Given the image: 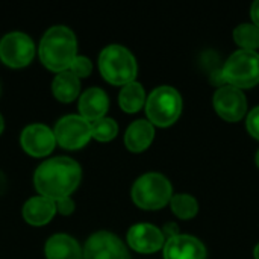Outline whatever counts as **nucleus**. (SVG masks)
<instances>
[{
	"label": "nucleus",
	"mask_w": 259,
	"mask_h": 259,
	"mask_svg": "<svg viewBox=\"0 0 259 259\" xmlns=\"http://www.w3.org/2000/svg\"><path fill=\"white\" fill-rule=\"evenodd\" d=\"M82 179L77 161L68 156H55L41 162L33 173V187L38 196L53 202L71 197Z\"/></svg>",
	"instance_id": "f257e3e1"
},
{
	"label": "nucleus",
	"mask_w": 259,
	"mask_h": 259,
	"mask_svg": "<svg viewBox=\"0 0 259 259\" xmlns=\"http://www.w3.org/2000/svg\"><path fill=\"white\" fill-rule=\"evenodd\" d=\"M38 56L41 64L56 74L70 70L77 56V39L74 32L64 24L49 27L38 44Z\"/></svg>",
	"instance_id": "f03ea898"
},
{
	"label": "nucleus",
	"mask_w": 259,
	"mask_h": 259,
	"mask_svg": "<svg viewBox=\"0 0 259 259\" xmlns=\"http://www.w3.org/2000/svg\"><path fill=\"white\" fill-rule=\"evenodd\" d=\"M99 70L106 82L124 87L135 80L138 65L135 56L126 47L109 44L99 55Z\"/></svg>",
	"instance_id": "7ed1b4c3"
},
{
	"label": "nucleus",
	"mask_w": 259,
	"mask_h": 259,
	"mask_svg": "<svg viewBox=\"0 0 259 259\" xmlns=\"http://www.w3.org/2000/svg\"><path fill=\"white\" fill-rule=\"evenodd\" d=\"M173 197L171 184L159 173H146L132 187L134 203L146 211H155L170 203Z\"/></svg>",
	"instance_id": "20e7f679"
},
{
	"label": "nucleus",
	"mask_w": 259,
	"mask_h": 259,
	"mask_svg": "<svg viewBox=\"0 0 259 259\" xmlns=\"http://www.w3.org/2000/svg\"><path fill=\"white\" fill-rule=\"evenodd\" d=\"M182 112V97L171 87H159L150 93L146 100V114L149 121L159 127H168L178 121Z\"/></svg>",
	"instance_id": "39448f33"
},
{
	"label": "nucleus",
	"mask_w": 259,
	"mask_h": 259,
	"mask_svg": "<svg viewBox=\"0 0 259 259\" xmlns=\"http://www.w3.org/2000/svg\"><path fill=\"white\" fill-rule=\"evenodd\" d=\"M222 77L238 90L253 88L259 83V55L250 50H238L226 61Z\"/></svg>",
	"instance_id": "423d86ee"
},
{
	"label": "nucleus",
	"mask_w": 259,
	"mask_h": 259,
	"mask_svg": "<svg viewBox=\"0 0 259 259\" xmlns=\"http://www.w3.org/2000/svg\"><path fill=\"white\" fill-rule=\"evenodd\" d=\"M53 134L56 144L65 150H79L85 147L93 138L91 123L79 114H68L61 117L53 127Z\"/></svg>",
	"instance_id": "0eeeda50"
},
{
	"label": "nucleus",
	"mask_w": 259,
	"mask_h": 259,
	"mask_svg": "<svg viewBox=\"0 0 259 259\" xmlns=\"http://www.w3.org/2000/svg\"><path fill=\"white\" fill-rule=\"evenodd\" d=\"M33 39L20 30L8 32L0 39V61L9 68L27 67L35 56Z\"/></svg>",
	"instance_id": "6e6552de"
},
{
	"label": "nucleus",
	"mask_w": 259,
	"mask_h": 259,
	"mask_svg": "<svg viewBox=\"0 0 259 259\" xmlns=\"http://www.w3.org/2000/svg\"><path fill=\"white\" fill-rule=\"evenodd\" d=\"M83 259H131V256L117 235L109 231H99L87 240Z\"/></svg>",
	"instance_id": "1a4fd4ad"
},
{
	"label": "nucleus",
	"mask_w": 259,
	"mask_h": 259,
	"mask_svg": "<svg viewBox=\"0 0 259 259\" xmlns=\"http://www.w3.org/2000/svg\"><path fill=\"white\" fill-rule=\"evenodd\" d=\"M20 146L27 155L33 158H44L50 155L56 146L53 129L42 123L27 124L20 134Z\"/></svg>",
	"instance_id": "9d476101"
},
{
	"label": "nucleus",
	"mask_w": 259,
	"mask_h": 259,
	"mask_svg": "<svg viewBox=\"0 0 259 259\" xmlns=\"http://www.w3.org/2000/svg\"><path fill=\"white\" fill-rule=\"evenodd\" d=\"M212 103L217 114L229 123L240 121L247 111L246 96L243 94L241 90L231 85L219 88L214 94Z\"/></svg>",
	"instance_id": "9b49d317"
},
{
	"label": "nucleus",
	"mask_w": 259,
	"mask_h": 259,
	"mask_svg": "<svg viewBox=\"0 0 259 259\" xmlns=\"http://www.w3.org/2000/svg\"><path fill=\"white\" fill-rule=\"evenodd\" d=\"M127 244L138 253H155L165 244L164 234L159 228L149 223L134 225L127 231Z\"/></svg>",
	"instance_id": "f8f14e48"
},
{
	"label": "nucleus",
	"mask_w": 259,
	"mask_h": 259,
	"mask_svg": "<svg viewBox=\"0 0 259 259\" xmlns=\"http://www.w3.org/2000/svg\"><path fill=\"white\" fill-rule=\"evenodd\" d=\"M164 259H206V249L191 235H176L164 244Z\"/></svg>",
	"instance_id": "ddd939ff"
},
{
	"label": "nucleus",
	"mask_w": 259,
	"mask_h": 259,
	"mask_svg": "<svg viewBox=\"0 0 259 259\" xmlns=\"http://www.w3.org/2000/svg\"><path fill=\"white\" fill-rule=\"evenodd\" d=\"M79 115L88 120L90 123L97 121L105 117L109 108V99L108 94L99 88V87H91L85 90L79 96Z\"/></svg>",
	"instance_id": "4468645a"
},
{
	"label": "nucleus",
	"mask_w": 259,
	"mask_h": 259,
	"mask_svg": "<svg viewBox=\"0 0 259 259\" xmlns=\"http://www.w3.org/2000/svg\"><path fill=\"white\" fill-rule=\"evenodd\" d=\"M46 259H83V250L76 238L67 234H55L44 244Z\"/></svg>",
	"instance_id": "2eb2a0df"
},
{
	"label": "nucleus",
	"mask_w": 259,
	"mask_h": 259,
	"mask_svg": "<svg viewBox=\"0 0 259 259\" xmlns=\"http://www.w3.org/2000/svg\"><path fill=\"white\" fill-rule=\"evenodd\" d=\"M23 219L30 226H44L56 214V203L42 196H33L26 200L21 209Z\"/></svg>",
	"instance_id": "dca6fc26"
},
{
	"label": "nucleus",
	"mask_w": 259,
	"mask_h": 259,
	"mask_svg": "<svg viewBox=\"0 0 259 259\" xmlns=\"http://www.w3.org/2000/svg\"><path fill=\"white\" fill-rule=\"evenodd\" d=\"M155 138V127L149 120H135L124 134V144L131 152H144Z\"/></svg>",
	"instance_id": "f3484780"
},
{
	"label": "nucleus",
	"mask_w": 259,
	"mask_h": 259,
	"mask_svg": "<svg viewBox=\"0 0 259 259\" xmlns=\"http://www.w3.org/2000/svg\"><path fill=\"white\" fill-rule=\"evenodd\" d=\"M52 93L58 102L71 103L80 94V79H77L68 70L58 73L52 80Z\"/></svg>",
	"instance_id": "a211bd4d"
},
{
	"label": "nucleus",
	"mask_w": 259,
	"mask_h": 259,
	"mask_svg": "<svg viewBox=\"0 0 259 259\" xmlns=\"http://www.w3.org/2000/svg\"><path fill=\"white\" fill-rule=\"evenodd\" d=\"M118 103H120V108L127 114L138 112L146 103V93H144L143 85L135 80L124 85L118 94Z\"/></svg>",
	"instance_id": "6ab92c4d"
},
{
	"label": "nucleus",
	"mask_w": 259,
	"mask_h": 259,
	"mask_svg": "<svg viewBox=\"0 0 259 259\" xmlns=\"http://www.w3.org/2000/svg\"><path fill=\"white\" fill-rule=\"evenodd\" d=\"M170 206L171 211L176 217L182 219V220H190L194 219L196 214L199 212V203L197 200L190 196V194H175L170 200Z\"/></svg>",
	"instance_id": "aec40b11"
},
{
	"label": "nucleus",
	"mask_w": 259,
	"mask_h": 259,
	"mask_svg": "<svg viewBox=\"0 0 259 259\" xmlns=\"http://www.w3.org/2000/svg\"><path fill=\"white\" fill-rule=\"evenodd\" d=\"M234 41L241 47V50L255 52L259 49V29L255 24L243 23L234 30Z\"/></svg>",
	"instance_id": "412c9836"
},
{
	"label": "nucleus",
	"mask_w": 259,
	"mask_h": 259,
	"mask_svg": "<svg viewBox=\"0 0 259 259\" xmlns=\"http://www.w3.org/2000/svg\"><path fill=\"white\" fill-rule=\"evenodd\" d=\"M91 134H93L94 140H97L100 143H108L117 137L118 124L114 118L103 117V118L91 123Z\"/></svg>",
	"instance_id": "4be33fe9"
},
{
	"label": "nucleus",
	"mask_w": 259,
	"mask_h": 259,
	"mask_svg": "<svg viewBox=\"0 0 259 259\" xmlns=\"http://www.w3.org/2000/svg\"><path fill=\"white\" fill-rule=\"evenodd\" d=\"M70 73H73L77 79H85L91 74L93 71V62L88 56L83 55H77L68 70Z\"/></svg>",
	"instance_id": "5701e85b"
},
{
	"label": "nucleus",
	"mask_w": 259,
	"mask_h": 259,
	"mask_svg": "<svg viewBox=\"0 0 259 259\" xmlns=\"http://www.w3.org/2000/svg\"><path fill=\"white\" fill-rule=\"evenodd\" d=\"M246 124H247V131L250 132V135L259 140V106L253 108L249 112Z\"/></svg>",
	"instance_id": "b1692460"
},
{
	"label": "nucleus",
	"mask_w": 259,
	"mask_h": 259,
	"mask_svg": "<svg viewBox=\"0 0 259 259\" xmlns=\"http://www.w3.org/2000/svg\"><path fill=\"white\" fill-rule=\"evenodd\" d=\"M56 203V212L67 217L74 212V200L71 197H64L55 202Z\"/></svg>",
	"instance_id": "393cba45"
},
{
	"label": "nucleus",
	"mask_w": 259,
	"mask_h": 259,
	"mask_svg": "<svg viewBox=\"0 0 259 259\" xmlns=\"http://www.w3.org/2000/svg\"><path fill=\"white\" fill-rule=\"evenodd\" d=\"M162 234H164V237L168 235V240L173 238V237H176V235H179V234H178V225H175V223H167V225L162 228Z\"/></svg>",
	"instance_id": "a878e982"
},
{
	"label": "nucleus",
	"mask_w": 259,
	"mask_h": 259,
	"mask_svg": "<svg viewBox=\"0 0 259 259\" xmlns=\"http://www.w3.org/2000/svg\"><path fill=\"white\" fill-rule=\"evenodd\" d=\"M250 15H252V20H253V24L259 29V0L255 2L252 5V11H250Z\"/></svg>",
	"instance_id": "bb28decb"
},
{
	"label": "nucleus",
	"mask_w": 259,
	"mask_h": 259,
	"mask_svg": "<svg viewBox=\"0 0 259 259\" xmlns=\"http://www.w3.org/2000/svg\"><path fill=\"white\" fill-rule=\"evenodd\" d=\"M6 187H8V179H6L5 173L0 170V197L5 194V191H6Z\"/></svg>",
	"instance_id": "cd10ccee"
},
{
	"label": "nucleus",
	"mask_w": 259,
	"mask_h": 259,
	"mask_svg": "<svg viewBox=\"0 0 259 259\" xmlns=\"http://www.w3.org/2000/svg\"><path fill=\"white\" fill-rule=\"evenodd\" d=\"M3 129H5V120H3V115L0 114V135L3 134Z\"/></svg>",
	"instance_id": "c85d7f7f"
},
{
	"label": "nucleus",
	"mask_w": 259,
	"mask_h": 259,
	"mask_svg": "<svg viewBox=\"0 0 259 259\" xmlns=\"http://www.w3.org/2000/svg\"><path fill=\"white\" fill-rule=\"evenodd\" d=\"M253 256H255V259H259V244L255 247V252H253Z\"/></svg>",
	"instance_id": "c756f323"
},
{
	"label": "nucleus",
	"mask_w": 259,
	"mask_h": 259,
	"mask_svg": "<svg viewBox=\"0 0 259 259\" xmlns=\"http://www.w3.org/2000/svg\"><path fill=\"white\" fill-rule=\"evenodd\" d=\"M255 161H256V165H258L259 168V150L256 152V156H255Z\"/></svg>",
	"instance_id": "7c9ffc66"
}]
</instances>
